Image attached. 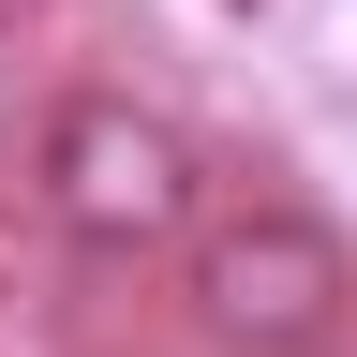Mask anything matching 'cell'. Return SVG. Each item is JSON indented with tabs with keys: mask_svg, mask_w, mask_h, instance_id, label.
<instances>
[{
	"mask_svg": "<svg viewBox=\"0 0 357 357\" xmlns=\"http://www.w3.org/2000/svg\"><path fill=\"white\" fill-rule=\"evenodd\" d=\"M30 194H45V223H60L89 268H149V253H194L208 238L194 134H178L164 105H134V89H60V105H45Z\"/></svg>",
	"mask_w": 357,
	"mask_h": 357,
	"instance_id": "cell-1",
	"label": "cell"
},
{
	"mask_svg": "<svg viewBox=\"0 0 357 357\" xmlns=\"http://www.w3.org/2000/svg\"><path fill=\"white\" fill-rule=\"evenodd\" d=\"M178 298L223 357H342L357 328V253L328 208L298 194H253V208H208V238L178 253Z\"/></svg>",
	"mask_w": 357,
	"mask_h": 357,
	"instance_id": "cell-2",
	"label": "cell"
},
{
	"mask_svg": "<svg viewBox=\"0 0 357 357\" xmlns=\"http://www.w3.org/2000/svg\"><path fill=\"white\" fill-rule=\"evenodd\" d=\"M15 15H30V0H0V30H15Z\"/></svg>",
	"mask_w": 357,
	"mask_h": 357,
	"instance_id": "cell-3",
	"label": "cell"
}]
</instances>
